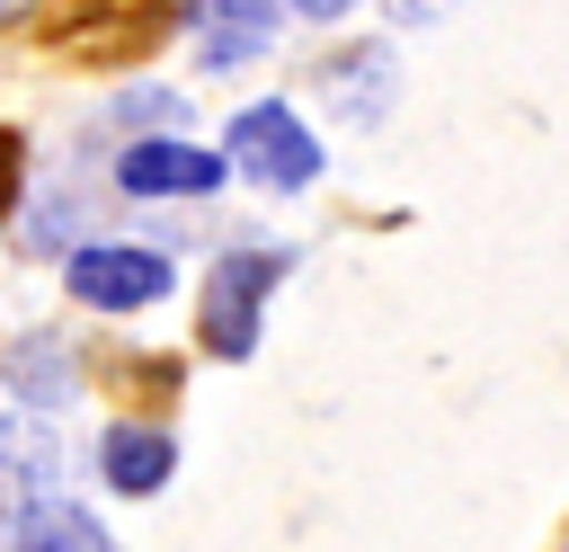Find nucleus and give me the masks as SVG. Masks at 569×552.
I'll use <instances>...</instances> for the list:
<instances>
[{
  "mask_svg": "<svg viewBox=\"0 0 569 552\" xmlns=\"http://www.w3.org/2000/svg\"><path fill=\"white\" fill-rule=\"evenodd\" d=\"M196 27H204V62L231 71V62L267 53V36H276V0H196Z\"/></svg>",
  "mask_w": 569,
  "mask_h": 552,
  "instance_id": "nucleus-6",
  "label": "nucleus"
},
{
  "mask_svg": "<svg viewBox=\"0 0 569 552\" xmlns=\"http://www.w3.org/2000/svg\"><path fill=\"white\" fill-rule=\"evenodd\" d=\"M169 463H178V445H169L160 427H107V481H116L124 499L160 490V481H169Z\"/></svg>",
  "mask_w": 569,
  "mask_h": 552,
  "instance_id": "nucleus-7",
  "label": "nucleus"
},
{
  "mask_svg": "<svg viewBox=\"0 0 569 552\" xmlns=\"http://www.w3.org/2000/svg\"><path fill=\"white\" fill-rule=\"evenodd\" d=\"M18 552H116L107 534H98V516H80V507H27V543Z\"/></svg>",
  "mask_w": 569,
  "mask_h": 552,
  "instance_id": "nucleus-8",
  "label": "nucleus"
},
{
  "mask_svg": "<svg viewBox=\"0 0 569 552\" xmlns=\"http://www.w3.org/2000/svg\"><path fill=\"white\" fill-rule=\"evenodd\" d=\"M9 196H18V134H0V214H9Z\"/></svg>",
  "mask_w": 569,
  "mask_h": 552,
  "instance_id": "nucleus-9",
  "label": "nucleus"
},
{
  "mask_svg": "<svg viewBox=\"0 0 569 552\" xmlns=\"http://www.w3.org/2000/svg\"><path fill=\"white\" fill-rule=\"evenodd\" d=\"M436 9H453V0H391V18H436Z\"/></svg>",
  "mask_w": 569,
  "mask_h": 552,
  "instance_id": "nucleus-10",
  "label": "nucleus"
},
{
  "mask_svg": "<svg viewBox=\"0 0 569 552\" xmlns=\"http://www.w3.org/2000/svg\"><path fill=\"white\" fill-rule=\"evenodd\" d=\"M293 9H311V18H338V9H347V0H293Z\"/></svg>",
  "mask_w": 569,
  "mask_h": 552,
  "instance_id": "nucleus-11",
  "label": "nucleus"
},
{
  "mask_svg": "<svg viewBox=\"0 0 569 552\" xmlns=\"http://www.w3.org/2000/svg\"><path fill=\"white\" fill-rule=\"evenodd\" d=\"M124 196H213L222 187V151H196V142H133L116 160Z\"/></svg>",
  "mask_w": 569,
  "mask_h": 552,
  "instance_id": "nucleus-4",
  "label": "nucleus"
},
{
  "mask_svg": "<svg viewBox=\"0 0 569 552\" xmlns=\"http://www.w3.org/2000/svg\"><path fill=\"white\" fill-rule=\"evenodd\" d=\"M71 294H80L89 312H142V303L169 294V258H160V249H116V240H98V249L71 258Z\"/></svg>",
  "mask_w": 569,
  "mask_h": 552,
  "instance_id": "nucleus-3",
  "label": "nucleus"
},
{
  "mask_svg": "<svg viewBox=\"0 0 569 552\" xmlns=\"http://www.w3.org/2000/svg\"><path fill=\"white\" fill-rule=\"evenodd\" d=\"M18 9H27V0H0V18H18Z\"/></svg>",
  "mask_w": 569,
  "mask_h": 552,
  "instance_id": "nucleus-12",
  "label": "nucleus"
},
{
  "mask_svg": "<svg viewBox=\"0 0 569 552\" xmlns=\"http://www.w3.org/2000/svg\"><path fill=\"white\" fill-rule=\"evenodd\" d=\"M222 169H240V178H258V187H311V178H320V142L302 134L293 107H249V116L231 125Z\"/></svg>",
  "mask_w": 569,
  "mask_h": 552,
  "instance_id": "nucleus-2",
  "label": "nucleus"
},
{
  "mask_svg": "<svg viewBox=\"0 0 569 552\" xmlns=\"http://www.w3.org/2000/svg\"><path fill=\"white\" fill-rule=\"evenodd\" d=\"M53 436L36 418H0V516H27L53 499Z\"/></svg>",
  "mask_w": 569,
  "mask_h": 552,
  "instance_id": "nucleus-5",
  "label": "nucleus"
},
{
  "mask_svg": "<svg viewBox=\"0 0 569 552\" xmlns=\"http://www.w3.org/2000/svg\"><path fill=\"white\" fill-rule=\"evenodd\" d=\"M284 276V258L276 249H231L222 267H204V303H196V338L213 347V356H249L258 347V303H267V285Z\"/></svg>",
  "mask_w": 569,
  "mask_h": 552,
  "instance_id": "nucleus-1",
  "label": "nucleus"
}]
</instances>
